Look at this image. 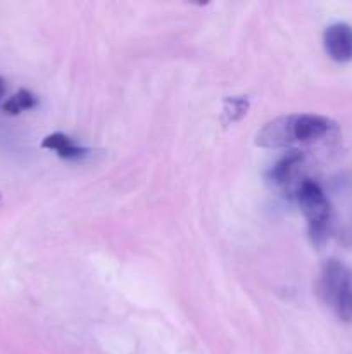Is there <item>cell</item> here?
Wrapping results in <instances>:
<instances>
[{"mask_svg":"<svg viewBox=\"0 0 352 354\" xmlns=\"http://www.w3.org/2000/svg\"><path fill=\"white\" fill-rule=\"evenodd\" d=\"M38 106V99L26 88L17 90L14 95H10L6 102L2 104V109L6 114H10V116H16V114H21L23 111H30L33 107Z\"/></svg>","mask_w":352,"mask_h":354,"instance_id":"obj_7","label":"cell"},{"mask_svg":"<svg viewBox=\"0 0 352 354\" xmlns=\"http://www.w3.org/2000/svg\"><path fill=\"white\" fill-rule=\"evenodd\" d=\"M41 147L48 149V151H54L59 158L68 159V161H78V159H83L88 154V149L81 147V145H76L72 142V138H69L66 133H61V131L47 135L41 140Z\"/></svg>","mask_w":352,"mask_h":354,"instance_id":"obj_6","label":"cell"},{"mask_svg":"<svg viewBox=\"0 0 352 354\" xmlns=\"http://www.w3.org/2000/svg\"><path fill=\"white\" fill-rule=\"evenodd\" d=\"M248 99L247 97H226L223 102V120L224 123H237L247 114L248 111Z\"/></svg>","mask_w":352,"mask_h":354,"instance_id":"obj_8","label":"cell"},{"mask_svg":"<svg viewBox=\"0 0 352 354\" xmlns=\"http://www.w3.org/2000/svg\"><path fill=\"white\" fill-rule=\"evenodd\" d=\"M302 161H304V156L300 154V151H297V149L289 151L282 159H278V161L275 162V166H273L271 169H269L268 173L269 182H271L275 187H278V189H283V190L286 189L290 190L293 187V196H295L297 187L300 185V183L295 182V178Z\"/></svg>","mask_w":352,"mask_h":354,"instance_id":"obj_5","label":"cell"},{"mask_svg":"<svg viewBox=\"0 0 352 354\" xmlns=\"http://www.w3.org/2000/svg\"><path fill=\"white\" fill-rule=\"evenodd\" d=\"M338 130L333 120L321 114L295 113L268 121L255 133V145L262 149H290L313 145Z\"/></svg>","mask_w":352,"mask_h":354,"instance_id":"obj_1","label":"cell"},{"mask_svg":"<svg viewBox=\"0 0 352 354\" xmlns=\"http://www.w3.org/2000/svg\"><path fill=\"white\" fill-rule=\"evenodd\" d=\"M3 93H6V83H3V80L0 78V100H2Z\"/></svg>","mask_w":352,"mask_h":354,"instance_id":"obj_9","label":"cell"},{"mask_svg":"<svg viewBox=\"0 0 352 354\" xmlns=\"http://www.w3.org/2000/svg\"><path fill=\"white\" fill-rule=\"evenodd\" d=\"M321 301L342 322H352V268L338 259H328L317 277Z\"/></svg>","mask_w":352,"mask_h":354,"instance_id":"obj_2","label":"cell"},{"mask_svg":"<svg viewBox=\"0 0 352 354\" xmlns=\"http://www.w3.org/2000/svg\"><path fill=\"white\" fill-rule=\"evenodd\" d=\"M295 199L307 221L309 239L316 248H323L330 237L331 204L321 185L314 180H302L295 190Z\"/></svg>","mask_w":352,"mask_h":354,"instance_id":"obj_3","label":"cell"},{"mask_svg":"<svg viewBox=\"0 0 352 354\" xmlns=\"http://www.w3.org/2000/svg\"><path fill=\"white\" fill-rule=\"evenodd\" d=\"M323 45L328 57L335 62L352 61V26L347 23H333L324 30Z\"/></svg>","mask_w":352,"mask_h":354,"instance_id":"obj_4","label":"cell"}]
</instances>
